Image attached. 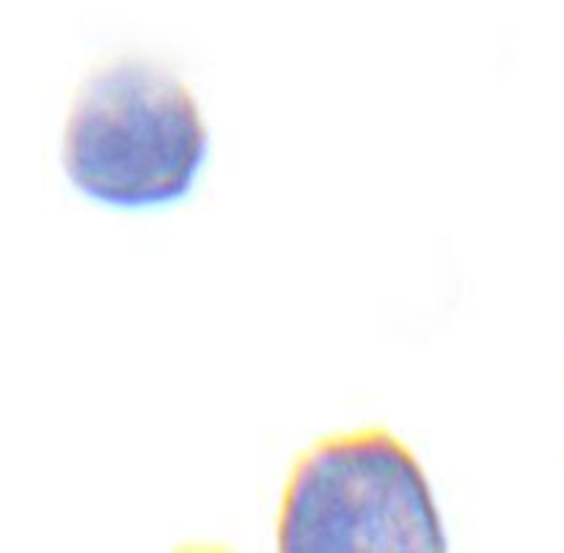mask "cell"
Listing matches in <instances>:
<instances>
[{"label": "cell", "mask_w": 564, "mask_h": 553, "mask_svg": "<svg viewBox=\"0 0 564 553\" xmlns=\"http://www.w3.org/2000/svg\"><path fill=\"white\" fill-rule=\"evenodd\" d=\"M209 160V130L191 88L149 58H119L77 88L61 138L72 191L116 213L185 202Z\"/></svg>", "instance_id": "obj_1"}, {"label": "cell", "mask_w": 564, "mask_h": 553, "mask_svg": "<svg viewBox=\"0 0 564 553\" xmlns=\"http://www.w3.org/2000/svg\"><path fill=\"white\" fill-rule=\"evenodd\" d=\"M284 553H444V518L427 471L389 430L319 438L286 477L279 505Z\"/></svg>", "instance_id": "obj_2"}]
</instances>
